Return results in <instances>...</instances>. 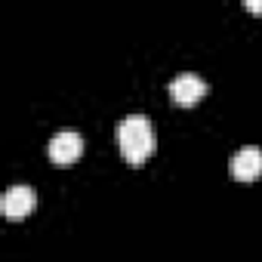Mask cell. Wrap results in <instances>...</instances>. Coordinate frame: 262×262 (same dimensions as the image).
I'll return each instance as SVG.
<instances>
[{
    "mask_svg": "<svg viewBox=\"0 0 262 262\" xmlns=\"http://www.w3.org/2000/svg\"><path fill=\"white\" fill-rule=\"evenodd\" d=\"M37 207V194L31 185H13L4 194V216L7 219H25Z\"/></svg>",
    "mask_w": 262,
    "mask_h": 262,
    "instance_id": "277c9868",
    "label": "cell"
},
{
    "mask_svg": "<svg viewBox=\"0 0 262 262\" xmlns=\"http://www.w3.org/2000/svg\"><path fill=\"white\" fill-rule=\"evenodd\" d=\"M207 80L201 77V74H191V71H185V74H176L173 80H170V99L176 102V105H198L204 96H207Z\"/></svg>",
    "mask_w": 262,
    "mask_h": 262,
    "instance_id": "3957f363",
    "label": "cell"
},
{
    "mask_svg": "<svg viewBox=\"0 0 262 262\" xmlns=\"http://www.w3.org/2000/svg\"><path fill=\"white\" fill-rule=\"evenodd\" d=\"M47 155H50L53 164L68 167V164H74V161L83 155V136L74 133V129H62V133H56V136L50 139Z\"/></svg>",
    "mask_w": 262,
    "mask_h": 262,
    "instance_id": "7a4b0ae2",
    "label": "cell"
},
{
    "mask_svg": "<svg viewBox=\"0 0 262 262\" xmlns=\"http://www.w3.org/2000/svg\"><path fill=\"white\" fill-rule=\"evenodd\" d=\"M244 10H247V13H262V4H253V0H244Z\"/></svg>",
    "mask_w": 262,
    "mask_h": 262,
    "instance_id": "8992f818",
    "label": "cell"
},
{
    "mask_svg": "<svg viewBox=\"0 0 262 262\" xmlns=\"http://www.w3.org/2000/svg\"><path fill=\"white\" fill-rule=\"evenodd\" d=\"M117 145H120V155H123L126 164H133V167L145 164L155 155V145H158L155 123L145 114H126L117 123Z\"/></svg>",
    "mask_w": 262,
    "mask_h": 262,
    "instance_id": "6da1fadb",
    "label": "cell"
},
{
    "mask_svg": "<svg viewBox=\"0 0 262 262\" xmlns=\"http://www.w3.org/2000/svg\"><path fill=\"white\" fill-rule=\"evenodd\" d=\"M231 176L237 182H256L262 176V148H241L234 158H231Z\"/></svg>",
    "mask_w": 262,
    "mask_h": 262,
    "instance_id": "5b68a950",
    "label": "cell"
}]
</instances>
